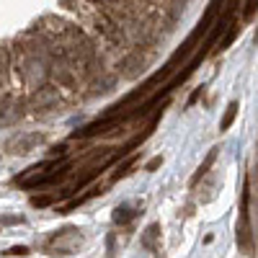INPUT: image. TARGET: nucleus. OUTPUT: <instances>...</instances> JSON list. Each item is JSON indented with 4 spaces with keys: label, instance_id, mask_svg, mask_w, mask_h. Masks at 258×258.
<instances>
[{
    "label": "nucleus",
    "instance_id": "obj_3",
    "mask_svg": "<svg viewBox=\"0 0 258 258\" xmlns=\"http://www.w3.org/2000/svg\"><path fill=\"white\" fill-rule=\"evenodd\" d=\"M255 8H258V0H248L245 13H243V21H250V18H253V13H255Z\"/></svg>",
    "mask_w": 258,
    "mask_h": 258
},
{
    "label": "nucleus",
    "instance_id": "obj_4",
    "mask_svg": "<svg viewBox=\"0 0 258 258\" xmlns=\"http://www.w3.org/2000/svg\"><path fill=\"white\" fill-rule=\"evenodd\" d=\"M160 163H163V158H153V160L147 163V170H155V168H158Z\"/></svg>",
    "mask_w": 258,
    "mask_h": 258
},
{
    "label": "nucleus",
    "instance_id": "obj_1",
    "mask_svg": "<svg viewBox=\"0 0 258 258\" xmlns=\"http://www.w3.org/2000/svg\"><path fill=\"white\" fill-rule=\"evenodd\" d=\"M235 116H238V101H232V103L227 106V114H225V116H222V121H220V129H222V132L232 126Z\"/></svg>",
    "mask_w": 258,
    "mask_h": 258
},
{
    "label": "nucleus",
    "instance_id": "obj_5",
    "mask_svg": "<svg viewBox=\"0 0 258 258\" xmlns=\"http://www.w3.org/2000/svg\"><path fill=\"white\" fill-rule=\"evenodd\" d=\"M8 253H11V255H26V248H11Z\"/></svg>",
    "mask_w": 258,
    "mask_h": 258
},
{
    "label": "nucleus",
    "instance_id": "obj_2",
    "mask_svg": "<svg viewBox=\"0 0 258 258\" xmlns=\"http://www.w3.org/2000/svg\"><path fill=\"white\" fill-rule=\"evenodd\" d=\"M214 158H217V153H214V150H212V153H209V158L204 160V165L199 168V173H197V176H194V181H191V183H197V181H199V178H202V176L207 173V170H209V165L214 163Z\"/></svg>",
    "mask_w": 258,
    "mask_h": 258
}]
</instances>
